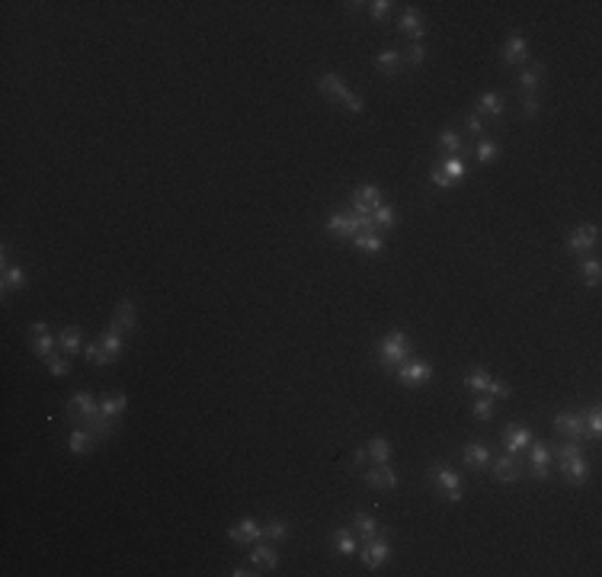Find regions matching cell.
<instances>
[{
  "label": "cell",
  "instance_id": "1",
  "mask_svg": "<svg viewBox=\"0 0 602 577\" xmlns=\"http://www.w3.org/2000/svg\"><path fill=\"white\" fill-rule=\"evenodd\" d=\"M122 353H125V334L116 324L106 327L103 334L97 337V343H87L83 347V356H87L90 366H112Z\"/></svg>",
  "mask_w": 602,
  "mask_h": 577
},
{
  "label": "cell",
  "instance_id": "2",
  "mask_svg": "<svg viewBox=\"0 0 602 577\" xmlns=\"http://www.w3.org/2000/svg\"><path fill=\"white\" fill-rule=\"evenodd\" d=\"M407 356H414V340L407 337V331H391V334L378 343V362H381L385 372H395Z\"/></svg>",
  "mask_w": 602,
  "mask_h": 577
},
{
  "label": "cell",
  "instance_id": "3",
  "mask_svg": "<svg viewBox=\"0 0 602 577\" xmlns=\"http://www.w3.org/2000/svg\"><path fill=\"white\" fill-rule=\"evenodd\" d=\"M429 478H433L436 491L443 494V501L458 504L464 497V481H462V475H458L455 468L449 465V462H436V465H433V472H429Z\"/></svg>",
  "mask_w": 602,
  "mask_h": 577
},
{
  "label": "cell",
  "instance_id": "4",
  "mask_svg": "<svg viewBox=\"0 0 602 577\" xmlns=\"http://www.w3.org/2000/svg\"><path fill=\"white\" fill-rule=\"evenodd\" d=\"M395 376H397V382L407 385V388H420L423 382L433 379V362L420 359V356H407V359L395 369Z\"/></svg>",
  "mask_w": 602,
  "mask_h": 577
},
{
  "label": "cell",
  "instance_id": "5",
  "mask_svg": "<svg viewBox=\"0 0 602 577\" xmlns=\"http://www.w3.org/2000/svg\"><path fill=\"white\" fill-rule=\"evenodd\" d=\"M532 478L545 481L548 475H551V446L545 443V439H532V446H529V468H526Z\"/></svg>",
  "mask_w": 602,
  "mask_h": 577
},
{
  "label": "cell",
  "instance_id": "6",
  "mask_svg": "<svg viewBox=\"0 0 602 577\" xmlns=\"http://www.w3.org/2000/svg\"><path fill=\"white\" fill-rule=\"evenodd\" d=\"M599 244V225H577V228H570L567 234V251L577 254V257H583V254H589Z\"/></svg>",
  "mask_w": 602,
  "mask_h": 577
},
{
  "label": "cell",
  "instance_id": "7",
  "mask_svg": "<svg viewBox=\"0 0 602 577\" xmlns=\"http://www.w3.org/2000/svg\"><path fill=\"white\" fill-rule=\"evenodd\" d=\"M490 472L497 481H503V484H512V481H519L522 475H526V468H522L519 456H512V452H503V456H497V459H490Z\"/></svg>",
  "mask_w": 602,
  "mask_h": 577
},
{
  "label": "cell",
  "instance_id": "8",
  "mask_svg": "<svg viewBox=\"0 0 602 577\" xmlns=\"http://www.w3.org/2000/svg\"><path fill=\"white\" fill-rule=\"evenodd\" d=\"M29 334H32V353L45 362L52 353H55L58 337L52 334V327L45 324V321H32V324H29Z\"/></svg>",
  "mask_w": 602,
  "mask_h": 577
},
{
  "label": "cell",
  "instance_id": "9",
  "mask_svg": "<svg viewBox=\"0 0 602 577\" xmlns=\"http://www.w3.org/2000/svg\"><path fill=\"white\" fill-rule=\"evenodd\" d=\"M381 202H385L381 189L375 186V183H362V186L356 189V196L349 199V212H353V215H372V209L381 206Z\"/></svg>",
  "mask_w": 602,
  "mask_h": 577
},
{
  "label": "cell",
  "instance_id": "10",
  "mask_svg": "<svg viewBox=\"0 0 602 577\" xmlns=\"http://www.w3.org/2000/svg\"><path fill=\"white\" fill-rule=\"evenodd\" d=\"M64 410H68L71 417H77L80 424H87V420H97V417H103L100 414V404H97V398L90 395V391H77L74 398H71L68 404H64Z\"/></svg>",
  "mask_w": 602,
  "mask_h": 577
},
{
  "label": "cell",
  "instance_id": "11",
  "mask_svg": "<svg viewBox=\"0 0 602 577\" xmlns=\"http://www.w3.org/2000/svg\"><path fill=\"white\" fill-rule=\"evenodd\" d=\"M391 558V542H388V533L375 535V539H368L366 549H362V564H366L368 571H378L381 564Z\"/></svg>",
  "mask_w": 602,
  "mask_h": 577
},
{
  "label": "cell",
  "instance_id": "12",
  "mask_svg": "<svg viewBox=\"0 0 602 577\" xmlns=\"http://www.w3.org/2000/svg\"><path fill=\"white\" fill-rule=\"evenodd\" d=\"M554 430L561 433V436H567L570 443H580L583 439V410H558L554 414Z\"/></svg>",
  "mask_w": 602,
  "mask_h": 577
},
{
  "label": "cell",
  "instance_id": "13",
  "mask_svg": "<svg viewBox=\"0 0 602 577\" xmlns=\"http://www.w3.org/2000/svg\"><path fill=\"white\" fill-rule=\"evenodd\" d=\"M558 462H561V475H564V481H567V484L580 487V484H586V481H589V462L583 459V452L564 456V459H558Z\"/></svg>",
  "mask_w": 602,
  "mask_h": 577
},
{
  "label": "cell",
  "instance_id": "14",
  "mask_svg": "<svg viewBox=\"0 0 602 577\" xmlns=\"http://www.w3.org/2000/svg\"><path fill=\"white\" fill-rule=\"evenodd\" d=\"M228 539L237 545H256L260 539H263V526H260L253 516H243V520H237L234 526L228 529Z\"/></svg>",
  "mask_w": 602,
  "mask_h": 577
},
{
  "label": "cell",
  "instance_id": "15",
  "mask_svg": "<svg viewBox=\"0 0 602 577\" xmlns=\"http://www.w3.org/2000/svg\"><path fill=\"white\" fill-rule=\"evenodd\" d=\"M366 484L375 487V491H395L397 487V472L388 465V462L372 465V468H366Z\"/></svg>",
  "mask_w": 602,
  "mask_h": 577
},
{
  "label": "cell",
  "instance_id": "16",
  "mask_svg": "<svg viewBox=\"0 0 602 577\" xmlns=\"http://www.w3.org/2000/svg\"><path fill=\"white\" fill-rule=\"evenodd\" d=\"M503 449L506 452H512V456H519V452H526L529 446H532V430L529 427H503Z\"/></svg>",
  "mask_w": 602,
  "mask_h": 577
},
{
  "label": "cell",
  "instance_id": "17",
  "mask_svg": "<svg viewBox=\"0 0 602 577\" xmlns=\"http://www.w3.org/2000/svg\"><path fill=\"white\" fill-rule=\"evenodd\" d=\"M100 436L90 430V427H77V430L68 433V452L71 456H87L90 449H97Z\"/></svg>",
  "mask_w": 602,
  "mask_h": 577
},
{
  "label": "cell",
  "instance_id": "18",
  "mask_svg": "<svg viewBox=\"0 0 602 577\" xmlns=\"http://www.w3.org/2000/svg\"><path fill=\"white\" fill-rule=\"evenodd\" d=\"M500 61L503 64H526L529 61V42L522 35H510L500 49Z\"/></svg>",
  "mask_w": 602,
  "mask_h": 577
},
{
  "label": "cell",
  "instance_id": "19",
  "mask_svg": "<svg viewBox=\"0 0 602 577\" xmlns=\"http://www.w3.org/2000/svg\"><path fill=\"white\" fill-rule=\"evenodd\" d=\"M250 564H253V568H260V571H276L279 568L276 545L266 542V539H260V542H256V549L250 552Z\"/></svg>",
  "mask_w": 602,
  "mask_h": 577
},
{
  "label": "cell",
  "instance_id": "20",
  "mask_svg": "<svg viewBox=\"0 0 602 577\" xmlns=\"http://www.w3.org/2000/svg\"><path fill=\"white\" fill-rule=\"evenodd\" d=\"M462 459H464V465H468V468H478V472H484V468H490V449H487L484 443H478V439H471V443H464Z\"/></svg>",
  "mask_w": 602,
  "mask_h": 577
},
{
  "label": "cell",
  "instance_id": "21",
  "mask_svg": "<svg viewBox=\"0 0 602 577\" xmlns=\"http://www.w3.org/2000/svg\"><path fill=\"white\" fill-rule=\"evenodd\" d=\"M318 90H320V97L343 103V97L349 93V87H347V81H343V77L330 71V74H320V77H318Z\"/></svg>",
  "mask_w": 602,
  "mask_h": 577
},
{
  "label": "cell",
  "instance_id": "22",
  "mask_svg": "<svg viewBox=\"0 0 602 577\" xmlns=\"http://www.w3.org/2000/svg\"><path fill=\"white\" fill-rule=\"evenodd\" d=\"M397 29H401V35H407V39H414V42H420L423 32H426V20H423L420 10L407 7L401 16V23H397Z\"/></svg>",
  "mask_w": 602,
  "mask_h": 577
},
{
  "label": "cell",
  "instance_id": "23",
  "mask_svg": "<svg viewBox=\"0 0 602 577\" xmlns=\"http://www.w3.org/2000/svg\"><path fill=\"white\" fill-rule=\"evenodd\" d=\"M353 529H356V535H359L362 542H368V539H375V535H381V533H388V529L381 526L372 513H366V510H356L353 513Z\"/></svg>",
  "mask_w": 602,
  "mask_h": 577
},
{
  "label": "cell",
  "instance_id": "24",
  "mask_svg": "<svg viewBox=\"0 0 602 577\" xmlns=\"http://www.w3.org/2000/svg\"><path fill=\"white\" fill-rule=\"evenodd\" d=\"M474 106H478V109H474L478 116H484V119H500V116H503V109H506V100L500 97V93L487 90V93H481Z\"/></svg>",
  "mask_w": 602,
  "mask_h": 577
},
{
  "label": "cell",
  "instance_id": "25",
  "mask_svg": "<svg viewBox=\"0 0 602 577\" xmlns=\"http://www.w3.org/2000/svg\"><path fill=\"white\" fill-rule=\"evenodd\" d=\"M330 542H333V552L337 555H356V549H359V535L353 533V529H333V535H330Z\"/></svg>",
  "mask_w": 602,
  "mask_h": 577
},
{
  "label": "cell",
  "instance_id": "26",
  "mask_svg": "<svg viewBox=\"0 0 602 577\" xmlns=\"http://www.w3.org/2000/svg\"><path fill=\"white\" fill-rule=\"evenodd\" d=\"M26 270L23 266H7L4 270V276H0V292L4 295H10V292H23L26 289Z\"/></svg>",
  "mask_w": 602,
  "mask_h": 577
},
{
  "label": "cell",
  "instance_id": "27",
  "mask_svg": "<svg viewBox=\"0 0 602 577\" xmlns=\"http://www.w3.org/2000/svg\"><path fill=\"white\" fill-rule=\"evenodd\" d=\"M58 350H61L64 356H74L83 350V331L80 327H64L61 334H58Z\"/></svg>",
  "mask_w": 602,
  "mask_h": 577
},
{
  "label": "cell",
  "instance_id": "28",
  "mask_svg": "<svg viewBox=\"0 0 602 577\" xmlns=\"http://www.w3.org/2000/svg\"><path fill=\"white\" fill-rule=\"evenodd\" d=\"M112 324H116L122 334H132V331H135V305H132V299H119Z\"/></svg>",
  "mask_w": 602,
  "mask_h": 577
},
{
  "label": "cell",
  "instance_id": "29",
  "mask_svg": "<svg viewBox=\"0 0 602 577\" xmlns=\"http://www.w3.org/2000/svg\"><path fill=\"white\" fill-rule=\"evenodd\" d=\"M439 148H443V154H462V157H468V145H464V138L449 126L439 132Z\"/></svg>",
  "mask_w": 602,
  "mask_h": 577
},
{
  "label": "cell",
  "instance_id": "30",
  "mask_svg": "<svg viewBox=\"0 0 602 577\" xmlns=\"http://www.w3.org/2000/svg\"><path fill=\"white\" fill-rule=\"evenodd\" d=\"M375 68L381 71V74H397V71L404 68V52L397 49H385L375 55Z\"/></svg>",
  "mask_w": 602,
  "mask_h": 577
},
{
  "label": "cell",
  "instance_id": "31",
  "mask_svg": "<svg viewBox=\"0 0 602 577\" xmlns=\"http://www.w3.org/2000/svg\"><path fill=\"white\" fill-rule=\"evenodd\" d=\"M439 170H443V174L452 180V186H455L458 180H464V157L462 154H445V157L439 160Z\"/></svg>",
  "mask_w": 602,
  "mask_h": 577
},
{
  "label": "cell",
  "instance_id": "32",
  "mask_svg": "<svg viewBox=\"0 0 602 577\" xmlns=\"http://www.w3.org/2000/svg\"><path fill=\"white\" fill-rule=\"evenodd\" d=\"M490 382L493 379L487 376V369H471L468 376H464V388L468 391H474V395H487V391H490Z\"/></svg>",
  "mask_w": 602,
  "mask_h": 577
},
{
  "label": "cell",
  "instance_id": "33",
  "mask_svg": "<svg viewBox=\"0 0 602 577\" xmlns=\"http://www.w3.org/2000/svg\"><path fill=\"white\" fill-rule=\"evenodd\" d=\"M353 244L359 247L362 254H381L385 251V241H381V234L375 228L372 231H359V234L353 237Z\"/></svg>",
  "mask_w": 602,
  "mask_h": 577
},
{
  "label": "cell",
  "instance_id": "34",
  "mask_svg": "<svg viewBox=\"0 0 602 577\" xmlns=\"http://www.w3.org/2000/svg\"><path fill=\"white\" fill-rule=\"evenodd\" d=\"M366 452H368V459H372V465H381V462L391 459V443L385 436H372L366 443Z\"/></svg>",
  "mask_w": 602,
  "mask_h": 577
},
{
  "label": "cell",
  "instance_id": "35",
  "mask_svg": "<svg viewBox=\"0 0 602 577\" xmlns=\"http://www.w3.org/2000/svg\"><path fill=\"white\" fill-rule=\"evenodd\" d=\"M541 77H545V68H541V64H532V68L519 71V81H516V84L522 87V93H535L541 84Z\"/></svg>",
  "mask_w": 602,
  "mask_h": 577
},
{
  "label": "cell",
  "instance_id": "36",
  "mask_svg": "<svg viewBox=\"0 0 602 577\" xmlns=\"http://www.w3.org/2000/svg\"><path fill=\"white\" fill-rule=\"evenodd\" d=\"M580 279L586 285H599V276H602V263L596 257H580V266H577Z\"/></svg>",
  "mask_w": 602,
  "mask_h": 577
},
{
  "label": "cell",
  "instance_id": "37",
  "mask_svg": "<svg viewBox=\"0 0 602 577\" xmlns=\"http://www.w3.org/2000/svg\"><path fill=\"white\" fill-rule=\"evenodd\" d=\"M125 408H128V398H125V395H109V398H103V401H100V414H103L106 420H116Z\"/></svg>",
  "mask_w": 602,
  "mask_h": 577
},
{
  "label": "cell",
  "instance_id": "38",
  "mask_svg": "<svg viewBox=\"0 0 602 577\" xmlns=\"http://www.w3.org/2000/svg\"><path fill=\"white\" fill-rule=\"evenodd\" d=\"M583 430L589 433V439L602 436V408L599 404H593L589 410H583Z\"/></svg>",
  "mask_w": 602,
  "mask_h": 577
},
{
  "label": "cell",
  "instance_id": "39",
  "mask_svg": "<svg viewBox=\"0 0 602 577\" xmlns=\"http://www.w3.org/2000/svg\"><path fill=\"white\" fill-rule=\"evenodd\" d=\"M263 539H266V542H272V545H282L285 539H289V523H285V520L263 523Z\"/></svg>",
  "mask_w": 602,
  "mask_h": 577
},
{
  "label": "cell",
  "instance_id": "40",
  "mask_svg": "<svg viewBox=\"0 0 602 577\" xmlns=\"http://www.w3.org/2000/svg\"><path fill=\"white\" fill-rule=\"evenodd\" d=\"M500 151H503V148H500L497 141H490V138H481V141H478V148H474V157H478L481 164H484V167H490L493 160L500 157Z\"/></svg>",
  "mask_w": 602,
  "mask_h": 577
},
{
  "label": "cell",
  "instance_id": "41",
  "mask_svg": "<svg viewBox=\"0 0 602 577\" xmlns=\"http://www.w3.org/2000/svg\"><path fill=\"white\" fill-rule=\"evenodd\" d=\"M372 222H375V228H391V225H395V206H391V202H381V206H375V209H372Z\"/></svg>",
  "mask_w": 602,
  "mask_h": 577
},
{
  "label": "cell",
  "instance_id": "42",
  "mask_svg": "<svg viewBox=\"0 0 602 577\" xmlns=\"http://www.w3.org/2000/svg\"><path fill=\"white\" fill-rule=\"evenodd\" d=\"M45 369H49V372H52L55 379H64V376L71 372V356H64V353H61V356H55V353H52L49 359H45Z\"/></svg>",
  "mask_w": 602,
  "mask_h": 577
},
{
  "label": "cell",
  "instance_id": "43",
  "mask_svg": "<svg viewBox=\"0 0 602 577\" xmlns=\"http://www.w3.org/2000/svg\"><path fill=\"white\" fill-rule=\"evenodd\" d=\"M471 414L478 420H490L493 417V398L490 395H478L474 404H471Z\"/></svg>",
  "mask_w": 602,
  "mask_h": 577
},
{
  "label": "cell",
  "instance_id": "44",
  "mask_svg": "<svg viewBox=\"0 0 602 577\" xmlns=\"http://www.w3.org/2000/svg\"><path fill=\"white\" fill-rule=\"evenodd\" d=\"M368 7V16H372V20H388V13H391V7H395V4H391V0H372V4H366Z\"/></svg>",
  "mask_w": 602,
  "mask_h": 577
},
{
  "label": "cell",
  "instance_id": "45",
  "mask_svg": "<svg viewBox=\"0 0 602 577\" xmlns=\"http://www.w3.org/2000/svg\"><path fill=\"white\" fill-rule=\"evenodd\" d=\"M404 61L414 64V68H420L423 61H426V49H423V42H414L407 52H404Z\"/></svg>",
  "mask_w": 602,
  "mask_h": 577
},
{
  "label": "cell",
  "instance_id": "46",
  "mask_svg": "<svg viewBox=\"0 0 602 577\" xmlns=\"http://www.w3.org/2000/svg\"><path fill=\"white\" fill-rule=\"evenodd\" d=\"M538 109H541L538 97H535V93H526V97H522V116H526V119H535V116H538Z\"/></svg>",
  "mask_w": 602,
  "mask_h": 577
},
{
  "label": "cell",
  "instance_id": "47",
  "mask_svg": "<svg viewBox=\"0 0 602 577\" xmlns=\"http://www.w3.org/2000/svg\"><path fill=\"white\" fill-rule=\"evenodd\" d=\"M343 106H347V112H353V116H359V112L366 109V100H362L359 93H347V97H343Z\"/></svg>",
  "mask_w": 602,
  "mask_h": 577
},
{
  "label": "cell",
  "instance_id": "48",
  "mask_svg": "<svg viewBox=\"0 0 602 577\" xmlns=\"http://www.w3.org/2000/svg\"><path fill=\"white\" fill-rule=\"evenodd\" d=\"M464 126H468L471 135H487V122H484V116H478V112H471Z\"/></svg>",
  "mask_w": 602,
  "mask_h": 577
},
{
  "label": "cell",
  "instance_id": "49",
  "mask_svg": "<svg viewBox=\"0 0 602 577\" xmlns=\"http://www.w3.org/2000/svg\"><path fill=\"white\" fill-rule=\"evenodd\" d=\"M429 183H433V186H436V189H452V180H449V177H445L439 167L433 170V174H429Z\"/></svg>",
  "mask_w": 602,
  "mask_h": 577
},
{
  "label": "cell",
  "instance_id": "50",
  "mask_svg": "<svg viewBox=\"0 0 602 577\" xmlns=\"http://www.w3.org/2000/svg\"><path fill=\"white\" fill-rule=\"evenodd\" d=\"M487 395H493V398H510L512 388H510L506 382H497V379H493V382H490V391H487Z\"/></svg>",
  "mask_w": 602,
  "mask_h": 577
},
{
  "label": "cell",
  "instance_id": "51",
  "mask_svg": "<svg viewBox=\"0 0 602 577\" xmlns=\"http://www.w3.org/2000/svg\"><path fill=\"white\" fill-rule=\"evenodd\" d=\"M231 574H234V577H247V574H250V577H256V574H263V571H250V564H237V568L231 571Z\"/></svg>",
  "mask_w": 602,
  "mask_h": 577
},
{
  "label": "cell",
  "instance_id": "52",
  "mask_svg": "<svg viewBox=\"0 0 602 577\" xmlns=\"http://www.w3.org/2000/svg\"><path fill=\"white\" fill-rule=\"evenodd\" d=\"M353 462H356V465H366V462H368V452H366V449H359V452L353 456Z\"/></svg>",
  "mask_w": 602,
  "mask_h": 577
}]
</instances>
